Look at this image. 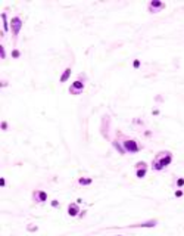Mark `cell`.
Segmentation results:
<instances>
[{"instance_id": "6da1fadb", "label": "cell", "mask_w": 184, "mask_h": 236, "mask_svg": "<svg viewBox=\"0 0 184 236\" xmlns=\"http://www.w3.org/2000/svg\"><path fill=\"white\" fill-rule=\"evenodd\" d=\"M117 139L121 142V145L124 146V149H125L127 154H137V152H140V151L143 149V145H141L140 140H137V139H134V137H130V136L124 134V133L119 131V130L117 131Z\"/></svg>"}, {"instance_id": "7a4b0ae2", "label": "cell", "mask_w": 184, "mask_h": 236, "mask_svg": "<svg viewBox=\"0 0 184 236\" xmlns=\"http://www.w3.org/2000/svg\"><path fill=\"white\" fill-rule=\"evenodd\" d=\"M85 83H88V78H87V75L84 73H81L78 77H77V80L69 86V89H68V93L69 94H72V96H78V94H81L85 89Z\"/></svg>"}, {"instance_id": "3957f363", "label": "cell", "mask_w": 184, "mask_h": 236, "mask_svg": "<svg viewBox=\"0 0 184 236\" xmlns=\"http://www.w3.org/2000/svg\"><path fill=\"white\" fill-rule=\"evenodd\" d=\"M22 30V18L21 16H13L10 19V33H12V41L16 46L18 43V36Z\"/></svg>"}, {"instance_id": "277c9868", "label": "cell", "mask_w": 184, "mask_h": 236, "mask_svg": "<svg viewBox=\"0 0 184 236\" xmlns=\"http://www.w3.org/2000/svg\"><path fill=\"white\" fill-rule=\"evenodd\" d=\"M149 165L146 161H138L134 164V171H135V177L137 179H144V176L147 174Z\"/></svg>"}, {"instance_id": "5b68a950", "label": "cell", "mask_w": 184, "mask_h": 236, "mask_svg": "<svg viewBox=\"0 0 184 236\" xmlns=\"http://www.w3.org/2000/svg\"><path fill=\"white\" fill-rule=\"evenodd\" d=\"M165 1H162V0H150L149 3H147V12L149 13H158V12H161V10H164L165 9Z\"/></svg>"}, {"instance_id": "8992f818", "label": "cell", "mask_w": 184, "mask_h": 236, "mask_svg": "<svg viewBox=\"0 0 184 236\" xmlns=\"http://www.w3.org/2000/svg\"><path fill=\"white\" fill-rule=\"evenodd\" d=\"M31 199L34 201V204H44L47 201V193L41 189H34L31 193Z\"/></svg>"}, {"instance_id": "52a82bcc", "label": "cell", "mask_w": 184, "mask_h": 236, "mask_svg": "<svg viewBox=\"0 0 184 236\" xmlns=\"http://www.w3.org/2000/svg\"><path fill=\"white\" fill-rule=\"evenodd\" d=\"M156 158H159L162 163L165 164V165H171V163L174 161V155H172V152L171 151H159L156 155H155Z\"/></svg>"}, {"instance_id": "ba28073f", "label": "cell", "mask_w": 184, "mask_h": 236, "mask_svg": "<svg viewBox=\"0 0 184 236\" xmlns=\"http://www.w3.org/2000/svg\"><path fill=\"white\" fill-rule=\"evenodd\" d=\"M67 213L69 217H78L80 213H81V210H80V207H78V202H71V204L68 205Z\"/></svg>"}, {"instance_id": "9c48e42d", "label": "cell", "mask_w": 184, "mask_h": 236, "mask_svg": "<svg viewBox=\"0 0 184 236\" xmlns=\"http://www.w3.org/2000/svg\"><path fill=\"white\" fill-rule=\"evenodd\" d=\"M159 224V221L156 218H152V220H147V221H143V223H137V224H130L128 227L130 229H134V227H156Z\"/></svg>"}, {"instance_id": "30bf717a", "label": "cell", "mask_w": 184, "mask_h": 236, "mask_svg": "<svg viewBox=\"0 0 184 236\" xmlns=\"http://www.w3.org/2000/svg\"><path fill=\"white\" fill-rule=\"evenodd\" d=\"M150 168L153 170V171H164V170L167 168V165L162 163L159 158L153 157V160H152V163H150Z\"/></svg>"}, {"instance_id": "8fae6325", "label": "cell", "mask_w": 184, "mask_h": 236, "mask_svg": "<svg viewBox=\"0 0 184 236\" xmlns=\"http://www.w3.org/2000/svg\"><path fill=\"white\" fill-rule=\"evenodd\" d=\"M71 74H72V70H71V68H65V70L62 71V74H61V77H59V83L64 84L65 81H68L69 77H71Z\"/></svg>"}, {"instance_id": "7c38bea8", "label": "cell", "mask_w": 184, "mask_h": 236, "mask_svg": "<svg viewBox=\"0 0 184 236\" xmlns=\"http://www.w3.org/2000/svg\"><path fill=\"white\" fill-rule=\"evenodd\" d=\"M111 143H112V146H114V148H115V149H117V151H118V154H121V155H124V154H127V152H125V149H124V146L121 145V142L118 140L117 137H115V139H114V140H112Z\"/></svg>"}, {"instance_id": "4fadbf2b", "label": "cell", "mask_w": 184, "mask_h": 236, "mask_svg": "<svg viewBox=\"0 0 184 236\" xmlns=\"http://www.w3.org/2000/svg\"><path fill=\"white\" fill-rule=\"evenodd\" d=\"M172 186L175 187V189H183L184 187V177H174V180H172Z\"/></svg>"}, {"instance_id": "5bb4252c", "label": "cell", "mask_w": 184, "mask_h": 236, "mask_svg": "<svg viewBox=\"0 0 184 236\" xmlns=\"http://www.w3.org/2000/svg\"><path fill=\"white\" fill-rule=\"evenodd\" d=\"M1 27H3V31H9V27H10V24H7V15H6V12H1Z\"/></svg>"}, {"instance_id": "9a60e30c", "label": "cell", "mask_w": 184, "mask_h": 236, "mask_svg": "<svg viewBox=\"0 0 184 236\" xmlns=\"http://www.w3.org/2000/svg\"><path fill=\"white\" fill-rule=\"evenodd\" d=\"M93 183V179L91 177H80L78 179V184L80 186H90Z\"/></svg>"}, {"instance_id": "2e32d148", "label": "cell", "mask_w": 184, "mask_h": 236, "mask_svg": "<svg viewBox=\"0 0 184 236\" xmlns=\"http://www.w3.org/2000/svg\"><path fill=\"white\" fill-rule=\"evenodd\" d=\"M0 128H1V131H9V123L3 120V121L0 123Z\"/></svg>"}, {"instance_id": "e0dca14e", "label": "cell", "mask_w": 184, "mask_h": 236, "mask_svg": "<svg viewBox=\"0 0 184 236\" xmlns=\"http://www.w3.org/2000/svg\"><path fill=\"white\" fill-rule=\"evenodd\" d=\"M27 230H28V232H37L38 227H37L34 223H30V224H27Z\"/></svg>"}, {"instance_id": "ac0fdd59", "label": "cell", "mask_w": 184, "mask_h": 236, "mask_svg": "<svg viewBox=\"0 0 184 236\" xmlns=\"http://www.w3.org/2000/svg\"><path fill=\"white\" fill-rule=\"evenodd\" d=\"M12 58H13V59H19V58H21V52L18 50L16 47H13V50H12Z\"/></svg>"}, {"instance_id": "d6986e66", "label": "cell", "mask_w": 184, "mask_h": 236, "mask_svg": "<svg viewBox=\"0 0 184 236\" xmlns=\"http://www.w3.org/2000/svg\"><path fill=\"white\" fill-rule=\"evenodd\" d=\"M0 58L4 61L6 59V50H4V46L3 44H0Z\"/></svg>"}, {"instance_id": "ffe728a7", "label": "cell", "mask_w": 184, "mask_h": 236, "mask_svg": "<svg viewBox=\"0 0 184 236\" xmlns=\"http://www.w3.org/2000/svg\"><path fill=\"white\" fill-rule=\"evenodd\" d=\"M174 195H175V198H181V196H184V190L183 189H177Z\"/></svg>"}, {"instance_id": "44dd1931", "label": "cell", "mask_w": 184, "mask_h": 236, "mask_svg": "<svg viewBox=\"0 0 184 236\" xmlns=\"http://www.w3.org/2000/svg\"><path fill=\"white\" fill-rule=\"evenodd\" d=\"M140 65H141V62H140L138 59H134V61H133V67L135 68V70H138V68H140Z\"/></svg>"}, {"instance_id": "7402d4cb", "label": "cell", "mask_w": 184, "mask_h": 236, "mask_svg": "<svg viewBox=\"0 0 184 236\" xmlns=\"http://www.w3.org/2000/svg\"><path fill=\"white\" fill-rule=\"evenodd\" d=\"M50 205L53 207V208H59V207H61V204H59V201H58V199H53L50 202Z\"/></svg>"}, {"instance_id": "603a6c76", "label": "cell", "mask_w": 184, "mask_h": 236, "mask_svg": "<svg viewBox=\"0 0 184 236\" xmlns=\"http://www.w3.org/2000/svg\"><path fill=\"white\" fill-rule=\"evenodd\" d=\"M0 86H1V87H7V86H9V81H7V80H1V84H0Z\"/></svg>"}, {"instance_id": "cb8c5ba5", "label": "cell", "mask_w": 184, "mask_h": 236, "mask_svg": "<svg viewBox=\"0 0 184 236\" xmlns=\"http://www.w3.org/2000/svg\"><path fill=\"white\" fill-rule=\"evenodd\" d=\"M0 184H1V186H3V187H4V184H6V180H4V179H3V177H1V179H0Z\"/></svg>"}, {"instance_id": "d4e9b609", "label": "cell", "mask_w": 184, "mask_h": 236, "mask_svg": "<svg viewBox=\"0 0 184 236\" xmlns=\"http://www.w3.org/2000/svg\"><path fill=\"white\" fill-rule=\"evenodd\" d=\"M85 213H87V211H81V213H80V216H78V217H80V218H83L84 216H85Z\"/></svg>"}, {"instance_id": "484cf974", "label": "cell", "mask_w": 184, "mask_h": 236, "mask_svg": "<svg viewBox=\"0 0 184 236\" xmlns=\"http://www.w3.org/2000/svg\"><path fill=\"white\" fill-rule=\"evenodd\" d=\"M117 236H124V235H117Z\"/></svg>"}]
</instances>
